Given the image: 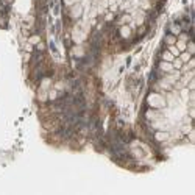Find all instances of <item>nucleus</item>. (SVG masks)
<instances>
[{"instance_id":"f257e3e1","label":"nucleus","mask_w":195,"mask_h":195,"mask_svg":"<svg viewBox=\"0 0 195 195\" xmlns=\"http://www.w3.org/2000/svg\"><path fill=\"white\" fill-rule=\"evenodd\" d=\"M159 69H161L162 72H166V74H172V72L175 70L173 66H172V63H169V61H161V63H159Z\"/></svg>"},{"instance_id":"f03ea898","label":"nucleus","mask_w":195,"mask_h":195,"mask_svg":"<svg viewBox=\"0 0 195 195\" xmlns=\"http://www.w3.org/2000/svg\"><path fill=\"white\" fill-rule=\"evenodd\" d=\"M155 139L158 140V142H164V140L169 139V133L167 131H158V133H155Z\"/></svg>"},{"instance_id":"7ed1b4c3","label":"nucleus","mask_w":195,"mask_h":195,"mask_svg":"<svg viewBox=\"0 0 195 195\" xmlns=\"http://www.w3.org/2000/svg\"><path fill=\"white\" fill-rule=\"evenodd\" d=\"M190 58H192V55H190V53L189 52H183L181 53V55H179V59H181V63H187V61H189Z\"/></svg>"},{"instance_id":"20e7f679","label":"nucleus","mask_w":195,"mask_h":195,"mask_svg":"<svg viewBox=\"0 0 195 195\" xmlns=\"http://www.w3.org/2000/svg\"><path fill=\"white\" fill-rule=\"evenodd\" d=\"M173 59H175V56L172 55V53H170L169 50L162 53V61H169V63H172V61H173Z\"/></svg>"},{"instance_id":"39448f33","label":"nucleus","mask_w":195,"mask_h":195,"mask_svg":"<svg viewBox=\"0 0 195 195\" xmlns=\"http://www.w3.org/2000/svg\"><path fill=\"white\" fill-rule=\"evenodd\" d=\"M177 42V38H175V34H167L166 36V44L167 45H173Z\"/></svg>"},{"instance_id":"423d86ee","label":"nucleus","mask_w":195,"mask_h":195,"mask_svg":"<svg viewBox=\"0 0 195 195\" xmlns=\"http://www.w3.org/2000/svg\"><path fill=\"white\" fill-rule=\"evenodd\" d=\"M175 44H177V48H178L179 52H184V50H186V44H187V42H184V41L179 39V41H177Z\"/></svg>"},{"instance_id":"0eeeda50","label":"nucleus","mask_w":195,"mask_h":195,"mask_svg":"<svg viewBox=\"0 0 195 195\" xmlns=\"http://www.w3.org/2000/svg\"><path fill=\"white\" fill-rule=\"evenodd\" d=\"M80 13H81V8H80L78 5H76V6H74V10H72V17H76Z\"/></svg>"},{"instance_id":"6e6552de","label":"nucleus","mask_w":195,"mask_h":195,"mask_svg":"<svg viewBox=\"0 0 195 195\" xmlns=\"http://www.w3.org/2000/svg\"><path fill=\"white\" fill-rule=\"evenodd\" d=\"M120 33H122V36H123V38H128L130 36V28H128V27H122Z\"/></svg>"},{"instance_id":"1a4fd4ad","label":"nucleus","mask_w":195,"mask_h":195,"mask_svg":"<svg viewBox=\"0 0 195 195\" xmlns=\"http://www.w3.org/2000/svg\"><path fill=\"white\" fill-rule=\"evenodd\" d=\"M169 52H170L173 56H178V53H179V50H178L177 47H173V45H169Z\"/></svg>"},{"instance_id":"9d476101","label":"nucleus","mask_w":195,"mask_h":195,"mask_svg":"<svg viewBox=\"0 0 195 195\" xmlns=\"http://www.w3.org/2000/svg\"><path fill=\"white\" fill-rule=\"evenodd\" d=\"M172 66H173V69H181V66H183V63H181V59H173V64H172Z\"/></svg>"},{"instance_id":"9b49d317","label":"nucleus","mask_w":195,"mask_h":195,"mask_svg":"<svg viewBox=\"0 0 195 195\" xmlns=\"http://www.w3.org/2000/svg\"><path fill=\"white\" fill-rule=\"evenodd\" d=\"M39 41H41V38H39V36H36V34L30 38V44H39Z\"/></svg>"},{"instance_id":"f8f14e48","label":"nucleus","mask_w":195,"mask_h":195,"mask_svg":"<svg viewBox=\"0 0 195 195\" xmlns=\"http://www.w3.org/2000/svg\"><path fill=\"white\" fill-rule=\"evenodd\" d=\"M74 53H75L76 56H83V55H85L83 48H80V47H75V48H74Z\"/></svg>"},{"instance_id":"ddd939ff","label":"nucleus","mask_w":195,"mask_h":195,"mask_svg":"<svg viewBox=\"0 0 195 195\" xmlns=\"http://www.w3.org/2000/svg\"><path fill=\"white\" fill-rule=\"evenodd\" d=\"M186 48L189 50L190 55H192V53L195 52V47H194V44H192V42H187V44H186Z\"/></svg>"},{"instance_id":"4468645a","label":"nucleus","mask_w":195,"mask_h":195,"mask_svg":"<svg viewBox=\"0 0 195 195\" xmlns=\"http://www.w3.org/2000/svg\"><path fill=\"white\" fill-rule=\"evenodd\" d=\"M179 31H181V27H178V25H173V27H172V33H173V34H178Z\"/></svg>"},{"instance_id":"2eb2a0df","label":"nucleus","mask_w":195,"mask_h":195,"mask_svg":"<svg viewBox=\"0 0 195 195\" xmlns=\"http://www.w3.org/2000/svg\"><path fill=\"white\" fill-rule=\"evenodd\" d=\"M64 3H66L67 6H72V5L75 3V0H64Z\"/></svg>"},{"instance_id":"dca6fc26","label":"nucleus","mask_w":195,"mask_h":195,"mask_svg":"<svg viewBox=\"0 0 195 195\" xmlns=\"http://www.w3.org/2000/svg\"><path fill=\"white\" fill-rule=\"evenodd\" d=\"M194 87H195V81H194V78H192V80H190V85H189V89L194 91Z\"/></svg>"}]
</instances>
